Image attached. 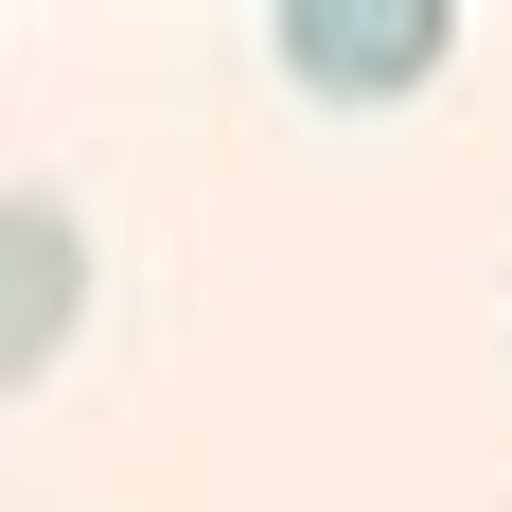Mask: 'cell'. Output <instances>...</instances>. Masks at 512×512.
Listing matches in <instances>:
<instances>
[{
    "label": "cell",
    "mask_w": 512,
    "mask_h": 512,
    "mask_svg": "<svg viewBox=\"0 0 512 512\" xmlns=\"http://www.w3.org/2000/svg\"><path fill=\"white\" fill-rule=\"evenodd\" d=\"M71 301H89V230L53 195H0V389H36L71 354Z\"/></svg>",
    "instance_id": "2"
},
{
    "label": "cell",
    "mask_w": 512,
    "mask_h": 512,
    "mask_svg": "<svg viewBox=\"0 0 512 512\" xmlns=\"http://www.w3.org/2000/svg\"><path fill=\"white\" fill-rule=\"evenodd\" d=\"M265 53H283L301 89H336V106H389L407 71H442V53H460V18H442V0H283V18H265Z\"/></svg>",
    "instance_id": "1"
}]
</instances>
